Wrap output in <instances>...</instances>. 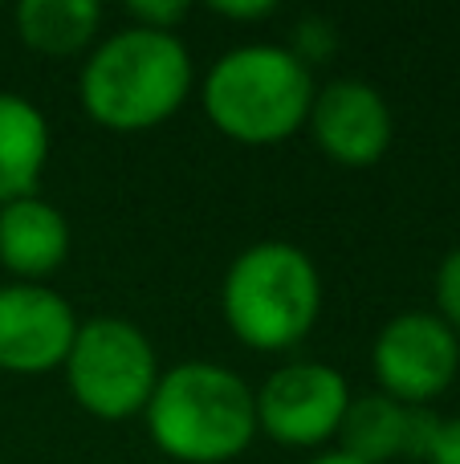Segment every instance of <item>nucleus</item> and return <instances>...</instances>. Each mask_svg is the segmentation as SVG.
<instances>
[{
    "instance_id": "9",
    "label": "nucleus",
    "mask_w": 460,
    "mask_h": 464,
    "mask_svg": "<svg viewBox=\"0 0 460 464\" xmlns=\"http://www.w3.org/2000/svg\"><path fill=\"white\" fill-rule=\"evenodd\" d=\"M73 305L45 281H5L0 285V371L45 375L62 371L78 334Z\"/></svg>"
},
{
    "instance_id": "7",
    "label": "nucleus",
    "mask_w": 460,
    "mask_h": 464,
    "mask_svg": "<svg viewBox=\"0 0 460 464\" xmlns=\"http://www.w3.org/2000/svg\"><path fill=\"white\" fill-rule=\"evenodd\" d=\"M371 371L383 395L407 408H432L460 375V338L436 310H404L379 326Z\"/></svg>"
},
{
    "instance_id": "6",
    "label": "nucleus",
    "mask_w": 460,
    "mask_h": 464,
    "mask_svg": "<svg viewBox=\"0 0 460 464\" xmlns=\"http://www.w3.org/2000/svg\"><path fill=\"white\" fill-rule=\"evenodd\" d=\"M350 383L322 359H290L253 387L257 432L285 449H322L339 436L350 403Z\"/></svg>"
},
{
    "instance_id": "5",
    "label": "nucleus",
    "mask_w": 460,
    "mask_h": 464,
    "mask_svg": "<svg viewBox=\"0 0 460 464\" xmlns=\"http://www.w3.org/2000/svg\"><path fill=\"white\" fill-rule=\"evenodd\" d=\"M62 371L73 403L110 424L143 416L163 375L147 330L119 314H94V318L78 322V334H73Z\"/></svg>"
},
{
    "instance_id": "19",
    "label": "nucleus",
    "mask_w": 460,
    "mask_h": 464,
    "mask_svg": "<svg viewBox=\"0 0 460 464\" xmlns=\"http://www.w3.org/2000/svg\"><path fill=\"white\" fill-rule=\"evenodd\" d=\"M306 464H363V460L347 457V452H339V449H326V452H318V457H310Z\"/></svg>"
},
{
    "instance_id": "4",
    "label": "nucleus",
    "mask_w": 460,
    "mask_h": 464,
    "mask_svg": "<svg viewBox=\"0 0 460 464\" xmlns=\"http://www.w3.org/2000/svg\"><path fill=\"white\" fill-rule=\"evenodd\" d=\"M322 314V273L293 240H253L228 261L220 318L249 351L282 354L306 343Z\"/></svg>"
},
{
    "instance_id": "3",
    "label": "nucleus",
    "mask_w": 460,
    "mask_h": 464,
    "mask_svg": "<svg viewBox=\"0 0 460 464\" xmlns=\"http://www.w3.org/2000/svg\"><path fill=\"white\" fill-rule=\"evenodd\" d=\"M314 70L277 41H244L208 65L200 102L225 139L244 147H273L306 127L314 102Z\"/></svg>"
},
{
    "instance_id": "11",
    "label": "nucleus",
    "mask_w": 460,
    "mask_h": 464,
    "mask_svg": "<svg viewBox=\"0 0 460 464\" xmlns=\"http://www.w3.org/2000/svg\"><path fill=\"white\" fill-rule=\"evenodd\" d=\"M49 163V119L16 90H0V208L33 196Z\"/></svg>"
},
{
    "instance_id": "18",
    "label": "nucleus",
    "mask_w": 460,
    "mask_h": 464,
    "mask_svg": "<svg viewBox=\"0 0 460 464\" xmlns=\"http://www.w3.org/2000/svg\"><path fill=\"white\" fill-rule=\"evenodd\" d=\"M212 13L228 16V21H265L277 13V5L273 0H216Z\"/></svg>"
},
{
    "instance_id": "10",
    "label": "nucleus",
    "mask_w": 460,
    "mask_h": 464,
    "mask_svg": "<svg viewBox=\"0 0 460 464\" xmlns=\"http://www.w3.org/2000/svg\"><path fill=\"white\" fill-rule=\"evenodd\" d=\"M70 220L45 196H21L0 208V265L13 281H45L70 256Z\"/></svg>"
},
{
    "instance_id": "2",
    "label": "nucleus",
    "mask_w": 460,
    "mask_h": 464,
    "mask_svg": "<svg viewBox=\"0 0 460 464\" xmlns=\"http://www.w3.org/2000/svg\"><path fill=\"white\" fill-rule=\"evenodd\" d=\"M147 436L179 464H228L257 440L253 387L212 359L171 362L143 408Z\"/></svg>"
},
{
    "instance_id": "17",
    "label": "nucleus",
    "mask_w": 460,
    "mask_h": 464,
    "mask_svg": "<svg viewBox=\"0 0 460 464\" xmlns=\"http://www.w3.org/2000/svg\"><path fill=\"white\" fill-rule=\"evenodd\" d=\"M424 464H460V416L440 420V432L432 440V452Z\"/></svg>"
},
{
    "instance_id": "16",
    "label": "nucleus",
    "mask_w": 460,
    "mask_h": 464,
    "mask_svg": "<svg viewBox=\"0 0 460 464\" xmlns=\"http://www.w3.org/2000/svg\"><path fill=\"white\" fill-rule=\"evenodd\" d=\"M187 13H192V8H187L184 0H130L127 5L130 24H139V29H159V33H176L179 24L187 21Z\"/></svg>"
},
{
    "instance_id": "14",
    "label": "nucleus",
    "mask_w": 460,
    "mask_h": 464,
    "mask_svg": "<svg viewBox=\"0 0 460 464\" xmlns=\"http://www.w3.org/2000/svg\"><path fill=\"white\" fill-rule=\"evenodd\" d=\"M285 49H290L298 62H306L310 70H314L318 62H326V57L339 49V29H334L331 16L306 13V16H298V24H293V33H290V41H285Z\"/></svg>"
},
{
    "instance_id": "15",
    "label": "nucleus",
    "mask_w": 460,
    "mask_h": 464,
    "mask_svg": "<svg viewBox=\"0 0 460 464\" xmlns=\"http://www.w3.org/2000/svg\"><path fill=\"white\" fill-rule=\"evenodd\" d=\"M432 289H436V318L460 338V245L448 248L445 261L436 265Z\"/></svg>"
},
{
    "instance_id": "8",
    "label": "nucleus",
    "mask_w": 460,
    "mask_h": 464,
    "mask_svg": "<svg viewBox=\"0 0 460 464\" xmlns=\"http://www.w3.org/2000/svg\"><path fill=\"white\" fill-rule=\"evenodd\" d=\"M306 130L326 160L342 168H371L391 151L396 114L379 86L363 78H331L314 90Z\"/></svg>"
},
{
    "instance_id": "12",
    "label": "nucleus",
    "mask_w": 460,
    "mask_h": 464,
    "mask_svg": "<svg viewBox=\"0 0 460 464\" xmlns=\"http://www.w3.org/2000/svg\"><path fill=\"white\" fill-rule=\"evenodd\" d=\"M13 16L24 45L45 57L90 53L102 37V8L94 0H21Z\"/></svg>"
},
{
    "instance_id": "13",
    "label": "nucleus",
    "mask_w": 460,
    "mask_h": 464,
    "mask_svg": "<svg viewBox=\"0 0 460 464\" xmlns=\"http://www.w3.org/2000/svg\"><path fill=\"white\" fill-rule=\"evenodd\" d=\"M407 403H396L383 392L350 395L339 428V452L363 464H391L407 457Z\"/></svg>"
},
{
    "instance_id": "1",
    "label": "nucleus",
    "mask_w": 460,
    "mask_h": 464,
    "mask_svg": "<svg viewBox=\"0 0 460 464\" xmlns=\"http://www.w3.org/2000/svg\"><path fill=\"white\" fill-rule=\"evenodd\" d=\"M196 62L179 33L122 29L94 41L78 70L81 111L106 130L135 135L168 122L192 98Z\"/></svg>"
}]
</instances>
